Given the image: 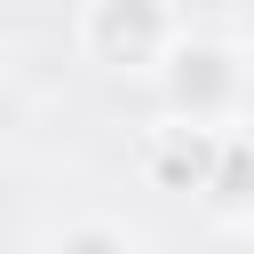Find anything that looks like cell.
Here are the masks:
<instances>
[{"instance_id": "obj_1", "label": "cell", "mask_w": 254, "mask_h": 254, "mask_svg": "<svg viewBox=\"0 0 254 254\" xmlns=\"http://www.w3.org/2000/svg\"><path fill=\"white\" fill-rule=\"evenodd\" d=\"M167 40H175V24L159 0H95L87 8V48L103 64H159Z\"/></svg>"}]
</instances>
